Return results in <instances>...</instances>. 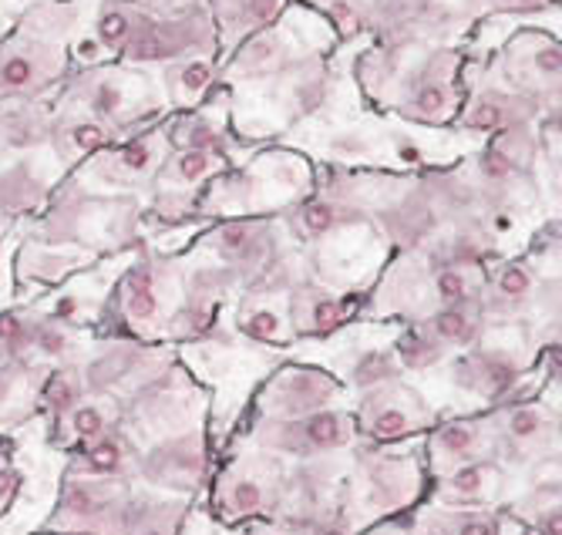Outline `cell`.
Here are the masks:
<instances>
[{
	"label": "cell",
	"instance_id": "23",
	"mask_svg": "<svg viewBox=\"0 0 562 535\" xmlns=\"http://www.w3.org/2000/svg\"><path fill=\"white\" fill-rule=\"evenodd\" d=\"M0 344H4L11 354H21L31 344V331L18 316H0Z\"/></svg>",
	"mask_w": 562,
	"mask_h": 535
},
{
	"label": "cell",
	"instance_id": "33",
	"mask_svg": "<svg viewBox=\"0 0 562 535\" xmlns=\"http://www.w3.org/2000/svg\"><path fill=\"white\" fill-rule=\"evenodd\" d=\"M249 236H252V230H249L246 223H229V226L220 233V239H223L226 249H243V246L249 243Z\"/></svg>",
	"mask_w": 562,
	"mask_h": 535
},
{
	"label": "cell",
	"instance_id": "30",
	"mask_svg": "<svg viewBox=\"0 0 562 535\" xmlns=\"http://www.w3.org/2000/svg\"><path fill=\"white\" fill-rule=\"evenodd\" d=\"M44 354H65V347H68V341H65V334H58V331H50V327H44V331H37L34 337H31Z\"/></svg>",
	"mask_w": 562,
	"mask_h": 535
},
{
	"label": "cell",
	"instance_id": "18",
	"mask_svg": "<svg viewBox=\"0 0 562 535\" xmlns=\"http://www.w3.org/2000/svg\"><path fill=\"white\" fill-rule=\"evenodd\" d=\"M78 398H81V388H78V381L71 378V374H55V378H50L47 388H44V401L55 414H68L78 404Z\"/></svg>",
	"mask_w": 562,
	"mask_h": 535
},
{
	"label": "cell",
	"instance_id": "27",
	"mask_svg": "<svg viewBox=\"0 0 562 535\" xmlns=\"http://www.w3.org/2000/svg\"><path fill=\"white\" fill-rule=\"evenodd\" d=\"M206 169H210V155L206 152H186L182 158H179V172H182V179H199V176H206Z\"/></svg>",
	"mask_w": 562,
	"mask_h": 535
},
{
	"label": "cell",
	"instance_id": "6",
	"mask_svg": "<svg viewBox=\"0 0 562 535\" xmlns=\"http://www.w3.org/2000/svg\"><path fill=\"white\" fill-rule=\"evenodd\" d=\"M505 486L508 478L498 455H485L441 471L435 499L441 509H492L505 495Z\"/></svg>",
	"mask_w": 562,
	"mask_h": 535
},
{
	"label": "cell",
	"instance_id": "11",
	"mask_svg": "<svg viewBox=\"0 0 562 535\" xmlns=\"http://www.w3.org/2000/svg\"><path fill=\"white\" fill-rule=\"evenodd\" d=\"M138 458L142 455L135 442L125 432H119V427H109V432H101L94 442L81 448L71 471L85 478H125L128 471L138 468Z\"/></svg>",
	"mask_w": 562,
	"mask_h": 535
},
{
	"label": "cell",
	"instance_id": "1",
	"mask_svg": "<svg viewBox=\"0 0 562 535\" xmlns=\"http://www.w3.org/2000/svg\"><path fill=\"white\" fill-rule=\"evenodd\" d=\"M286 495V471L277 455L270 458H243L220 478L216 505L223 519H277Z\"/></svg>",
	"mask_w": 562,
	"mask_h": 535
},
{
	"label": "cell",
	"instance_id": "31",
	"mask_svg": "<svg viewBox=\"0 0 562 535\" xmlns=\"http://www.w3.org/2000/svg\"><path fill=\"white\" fill-rule=\"evenodd\" d=\"M300 535H350V528H347L344 515H334V519H321L314 525H306Z\"/></svg>",
	"mask_w": 562,
	"mask_h": 535
},
{
	"label": "cell",
	"instance_id": "3",
	"mask_svg": "<svg viewBox=\"0 0 562 535\" xmlns=\"http://www.w3.org/2000/svg\"><path fill=\"white\" fill-rule=\"evenodd\" d=\"M353 424L340 411H311L300 417H280L260 427L257 442L270 455H290L300 461H317L350 445Z\"/></svg>",
	"mask_w": 562,
	"mask_h": 535
},
{
	"label": "cell",
	"instance_id": "32",
	"mask_svg": "<svg viewBox=\"0 0 562 535\" xmlns=\"http://www.w3.org/2000/svg\"><path fill=\"white\" fill-rule=\"evenodd\" d=\"M119 104H122V94H119V88H98L94 91V112H101V115H112V112H119Z\"/></svg>",
	"mask_w": 562,
	"mask_h": 535
},
{
	"label": "cell",
	"instance_id": "37",
	"mask_svg": "<svg viewBox=\"0 0 562 535\" xmlns=\"http://www.w3.org/2000/svg\"><path fill=\"white\" fill-rule=\"evenodd\" d=\"M559 65H562L559 47H542V51H539V71H542V75H559Z\"/></svg>",
	"mask_w": 562,
	"mask_h": 535
},
{
	"label": "cell",
	"instance_id": "14",
	"mask_svg": "<svg viewBox=\"0 0 562 535\" xmlns=\"http://www.w3.org/2000/svg\"><path fill=\"white\" fill-rule=\"evenodd\" d=\"M412 535H502V519L492 509H441L425 515Z\"/></svg>",
	"mask_w": 562,
	"mask_h": 535
},
{
	"label": "cell",
	"instance_id": "24",
	"mask_svg": "<svg viewBox=\"0 0 562 535\" xmlns=\"http://www.w3.org/2000/svg\"><path fill=\"white\" fill-rule=\"evenodd\" d=\"M128 310H132V316H138V320L156 316V310H159V300H156V290L148 287V280L128 290Z\"/></svg>",
	"mask_w": 562,
	"mask_h": 535
},
{
	"label": "cell",
	"instance_id": "5",
	"mask_svg": "<svg viewBox=\"0 0 562 535\" xmlns=\"http://www.w3.org/2000/svg\"><path fill=\"white\" fill-rule=\"evenodd\" d=\"M364 505L381 515H397L422 495V471L407 455H374L364 465L361 486Z\"/></svg>",
	"mask_w": 562,
	"mask_h": 535
},
{
	"label": "cell",
	"instance_id": "13",
	"mask_svg": "<svg viewBox=\"0 0 562 535\" xmlns=\"http://www.w3.org/2000/svg\"><path fill=\"white\" fill-rule=\"evenodd\" d=\"M186 505L172 499H128L119 535H179Z\"/></svg>",
	"mask_w": 562,
	"mask_h": 535
},
{
	"label": "cell",
	"instance_id": "26",
	"mask_svg": "<svg viewBox=\"0 0 562 535\" xmlns=\"http://www.w3.org/2000/svg\"><path fill=\"white\" fill-rule=\"evenodd\" d=\"M441 109H445V91H441V88H422V91H418V98H415V112H418L422 119H435V115H441Z\"/></svg>",
	"mask_w": 562,
	"mask_h": 535
},
{
	"label": "cell",
	"instance_id": "35",
	"mask_svg": "<svg viewBox=\"0 0 562 535\" xmlns=\"http://www.w3.org/2000/svg\"><path fill=\"white\" fill-rule=\"evenodd\" d=\"M182 85H186L189 91L206 88V85H210V65H199V62H192V65L182 71Z\"/></svg>",
	"mask_w": 562,
	"mask_h": 535
},
{
	"label": "cell",
	"instance_id": "9",
	"mask_svg": "<svg viewBox=\"0 0 562 535\" xmlns=\"http://www.w3.org/2000/svg\"><path fill=\"white\" fill-rule=\"evenodd\" d=\"M422 424H425V408L418 404V398L397 401L394 394H374V398H368V404L361 411L364 435L378 445L401 442L412 432H418Z\"/></svg>",
	"mask_w": 562,
	"mask_h": 535
},
{
	"label": "cell",
	"instance_id": "34",
	"mask_svg": "<svg viewBox=\"0 0 562 535\" xmlns=\"http://www.w3.org/2000/svg\"><path fill=\"white\" fill-rule=\"evenodd\" d=\"M4 81H8L11 88L27 85V81H31V65H27L24 58H11V62L4 65Z\"/></svg>",
	"mask_w": 562,
	"mask_h": 535
},
{
	"label": "cell",
	"instance_id": "17",
	"mask_svg": "<svg viewBox=\"0 0 562 535\" xmlns=\"http://www.w3.org/2000/svg\"><path fill=\"white\" fill-rule=\"evenodd\" d=\"M61 417H68V427H71V435L81 442V445H88V442H94L101 432H109V417H105V411H101L98 404H75L68 414H61Z\"/></svg>",
	"mask_w": 562,
	"mask_h": 535
},
{
	"label": "cell",
	"instance_id": "16",
	"mask_svg": "<svg viewBox=\"0 0 562 535\" xmlns=\"http://www.w3.org/2000/svg\"><path fill=\"white\" fill-rule=\"evenodd\" d=\"M441 354H445V344H438L428 331H412V334H404L401 344H397L401 364H404V367H415V370L438 364Z\"/></svg>",
	"mask_w": 562,
	"mask_h": 535
},
{
	"label": "cell",
	"instance_id": "8",
	"mask_svg": "<svg viewBox=\"0 0 562 535\" xmlns=\"http://www.w3.org/2000/svg\"><path fill=\"white\" fill-rule=\"evenodd\" d=\"M485 455H498L495 438H488V427L482 421H448L431 435V461L441 471L472 461V458H485Z\"/></svg>",
	"mask_w": 562,
	"mask_h": 535
},
{
	"label": "cell",
	"instance_id": "4",
	"mask_svg": "<svg viewBox=\"0 0 562 535\" xmlns=\"http://www.w3.org/2000/svg\"><path fill=\"white\" fill-rule=\"evenodd\" d=\"M210 455L206 445L195 435L162 442L159 448H151L148 455L138 458V475L148 481L151 489L162 492H195L206 481Z\"/></svg>",
	"mask_w": 562,
	"mask_h": 535
},
{
	"label": "cell",
	"instance_id": "39",
	"mask_svg": "<svg viewBox=\"0 0 562 535\" xmlns=\"http://www.w3.org/2000/svg\"><path fill=\"white\" fill-rule=\"evenodd\" d=\"M472 125H479V129H495V125H498V109H495V104H482V109L472 115Z\"/></svg>",
	"mask_w": 562,
	"mask_h": 535
},
{
	"label": "cell",
	"instance_id": "15",
	"mask_svg": "<svg viewBox=\"0 0 562 535\" xmlns=\"http://www.w3.org/2000/svg\"><path fill=\"white\" fill-rule=\"evenodd\" d=\"M428 334H431L438 344L469 347V344L479 337V324H475V316H469L462 306L451 303V306H445L441 313H435V316H431Z\"/></svg>",
	"mask_w": 562,
	"mask_h": 535
},
{
	"label": "cell",
	"instance_id": "41",
	"mask_svg": "<svg viewBox=\"0 0 562 535\" xmlns=\"http://www.w3.org/2000/svg\"><path fill=\"white\" fill-rule=\"evenodd\" d=\"M145 163H148V148H145V145H132V148L125 152V166L145 169Z\"/></svg>",
	"mask_w": 562,
	"mask_h": 535
},
{
	"label": "cell",
	"instance_id": "36",
	"mask_svg": "<svg viewBox=\"0 0 562 535\" xmlns=\"http://www.w3.org/2000/svg\"><path fill=\"white\" fill-rule=\"evenodd\" d=\"M75 142H78L81 148H94V145L105 142V132L94 129V125H81V129H75Z\"/></svg>",
	"mask_w": 562,
	"mask_h": 535
},
{
	"label": "cell",
	"instance_id": "22",
	"mask_svg": "<svg viewBox=\"0 0 562 535\" xmlns=\"http://www.w3.org/2000/svg\"><path fill=\"white\" fill-rule=\"evenodd\" d=\"M435 290L441 297V303H465L469 300V283L462 277V270H441L438 280H435Z\"/></svg>",
	"mask_w": 562,
	"mask_h": 535
},
{
	"label": "cell",
	"instance_id": "38",
	"mask_svg": "<svg viewBox=\"0 0 562 535\" xmlns=\"http://www.w3.org/2000/svg\"><path fill=\"white\" fill-rule=\"evenodd\" d=\"M243 535H293L286 525H280L277 519H267V522H257V525H249Z\"/></svg>",
	"mask_w": 562,
	"mask_h": 535
},
{
	"label": "cell",
	"instance_id": "19",
	"mask_svg": "<svg viewBox=\"0 0 562 535\" xmlns=\"http://www.w3.org/2000/svg\"><path fill=\"white\" fill-rule=\"evenodd\" d=\"M529 290H532V277H529L526 266H505V270L498 274V293L505 300L519 303V300L529 297Z\"/></svg>",
	"mask_w": 562,
	"mask_h": 535
},
{
	"label": "cell",
	"instance_id": "29",
	"mask_svg": "<svg viewBox=\"0 0 562 535\" xmlns=\"http://www.w3.org/2000/svg\"><path fill=\"white\" fill-rule=\"evenodd\" d=\"M101 37H105L109 44H119V41H125L128 37V18L125 14H105L101 18Z\"/></svg>",
	"mask_w": 562,
	"mask_h": 535
},
{
	"label": "cell",
	"instance_id": "2",
	"mask_svg": "<svg viewBox=\"0 0 562 535\" xmlns=\"http://www.w3.org/2000/svg\"><path fill=\"white\" fill-rule=\"evenodd\" d=\"M132 492L125 478H68L58 509L65 535H119Z\"/></svg>",
	"mask_w": 562,
	"mask_h": 535
},
{
	"label": "cell",
	"instance_id": "25",
	"mask_svg": "<svg viewBox=\"0 0 562 535\" xmlns=\"http://www.w3.org/2000/svg\"><path fill=\"white\" fill-rule=\"evenodd\" d=\"M340 316H344L340 303L321 300V303H314V310H311V327L321 331V334H327V331H334V327L340 324Z\"/></svg>",
	"mask_w": 562,
	"mask_h": 535
},
{
	"label": "cell",
	"instance_id": "10",
	"mask_svg": "<svg viewBox=\"0 0 562 535\" xmlns=\"http://www.w3.org/2000/svg\"><path fill=\"white\" fill-rule=\"evenodd\" d=\"M454 381L465 391L482 394L485 401H498L519 381V364L498 350H479L454 364Z\"/></svg>",
	"mask_w": 562,
	"mask_h": 535
},
{
	"label": "cell",
	"instance_id": "28",
	"mask_svg": "<svg viewBox=\"0 0 562 535\" xmlns=\"http://www.w3.org/2000/svg\"><path fill=\"white\" fill-rule=\"evenodd\" d=\"M303 226L311 230V233H324L334 226V209L327 205H311V209H303Z\"/></svg>",
	"mask_w": 562,
	"mask_h": 535
},
{
	"label": "cell",
	"instance_id": "12",
	"mask_svg": "<svg viewBox=\"0 0 562 535\" xmlns=\"http://www.w3.org/2000/svg\"><path fill=\"white\" fill-rule=\"evenodd\" d=\"M330 398V381L317 370H293L286 378L273 388V414L280 417H300V414H311L321 411Z\"/></svg>",
	"mask_w": 562,
	"mask_h": 535
},
{
	"label": "cell",
	"instance_id": "40",
	"mask_svg": "<svg viewBox=\"0 0 562 535\" xmlns=\"http://www.w3.org/2000/svg\"><path fill=\"white\" fill-rule=\"evenodd\" d=\"M18 489V475L11 468H0V502H8Z\"/></svg>",
	"mask_w": 562,
	"mask_h": 535
},
{
	"label": "cell",
	"instance_id": "7",
	"mask_svg": "<svg viewBox=\"0 0 562 535\" xmlns=\"http://www.w3.org/2000/svg\"><path fill=\"white\" fill-rule=\"evenodd\" d=\"M498 432L502 438L495 442V448L508 461L529 465L555 452V421H549V414L536 404H516L513 411H505Z\"/></svg>",
	"mask_w": 562,
	"mask_h": 535
},
{
	"label": "cell",
	"instance_id": "20",
	"mask_svg": "<svg viewBox=\"0 0 562 535\" xmlns=\"http://www.w3.org/2000/svg\"><path fill=\"white\" fill-rule=\"evenodd\" d=\"M391 374L394 370H391L384 354H368V357H361V364L353 367V381L364 384V388H374V384H387Z\"/></svg>",
	"mask_w": 562,
	"mask_h": 535
},
{
	"label": "cell",
	"instance_id": "21",
	"mask_svg": "<svg viewBox=\"0 0 562 535\" xmlns=\"http://www.w3.org/2000/svg\"><path fill=\"white\" fill-rule=\"evenodd\" d=\"M243 331L252 341H277L280 337V316L273 310H257L243 320Z\"/></svg>",
	"mask_w": 562,
	"mask_h": 535
}]
</instances>
